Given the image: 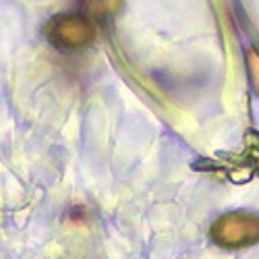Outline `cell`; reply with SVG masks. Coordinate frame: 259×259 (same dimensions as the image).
I'll return each instance as SVG.
<instances>
[{
  "label": "cell",
  "instance_id": "cell-1",
  "mask_svg": "<svg viewBox=\"0 0 259 259\" xmlns=\"http://www.w3.org/2000/svg\"><path fill=\"white\" fill-rule=\"evenodd\" d=\"M211 241L222 249H243L259 243V215L251 211L224 213L209 228Z\"/></svg>",
  "mask_w": 259,
  "mask_h": 259
},
{
  "label": "cell",
  "instance_id": "cell-2",
  "mask_svg": "<svg viewBox=\"0 0 259 259\" xmlns=\"http://www.w3.org/2000/svg\"><path fill=\"white\" fill-rule=\"evenodd\" d=\"M48 35L60 50H79L94 39L96 31L88 17L83 15H60L48 25Z\"/></svg>",
  "mask_w": 259,
  "mask_h": 259
}]
</instances>
